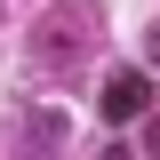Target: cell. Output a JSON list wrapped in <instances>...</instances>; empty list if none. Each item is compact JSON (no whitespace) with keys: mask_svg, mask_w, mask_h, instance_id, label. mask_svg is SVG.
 <instances>
[{"mask_svg":"<svg viewBox=\"0 0 160 160\" xmlns=\"http://www.w3.org/2000/svg\"><path fill=\"white\" fill-rule=\"evenodd\" d=\"M144 104H152V80L144 72H112L104 80V120H136Z\"/></svg>","mask_w":160,"mask_h":160,"instance_id":"1","label":"cell"},{"mask_svg":"<svg viewBox=\"0 0 160 160\" xmlns=\"http://www.w3.org/2000/svg\"><path fill=\"white\" fill-rule=\"evenodd\" d=\"M104 160H136V152H128V144H104Z\"/></svg>","mask_w":160,"mask_h":160,"instance_id":"2","label":"cell"},{"mask_svg":"<svg viewBox=\"0 0 160 160\" xmlns=\"http://www.w3.org/2000/svg\"><path fill=\"white\" fill-rule=\"evenodd\" d=\"M152 64H160V24H152Z\"/></svg>","mask_w":160,"mask_h":160,"instance_id":"3","label":"cell"},{"mask_svg":"<svg viewBox=\"0 0 160 160\" xmlns=\"http://www.w3.org/2000/svg\"><path fill=\"white\" fill-rule=\"evenodd\" d=\"M152 144H160V120H152Z\"/></svg>","mask_w":160,"mask_h":160,"instance_id":"4","label":"cell"}]
</instances>
